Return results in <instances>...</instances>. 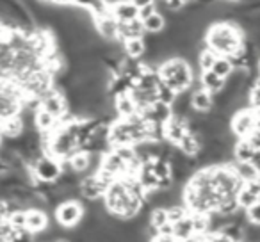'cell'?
Masks as SVG:
<instances>
[{
    "instance_id": "obj_1",
    "label": "cell",
    "mask_w": 260,
    "mask_h": 242,
    "mask_svg": "<svg viewBox=\"0 0 260 242\" xmlns=\"http://www.w3.org/2000/svg\"><path fill=\"white\" fill-rule=\"evenodd\" d=\"M244 34L235 22H216L205 36V45L217 55L232 57L244 50Z\"/></svg>"
},
{
    "instance_id": "obj_2",
    "label": "cell",
    "mask_w": 260,
    "mask_h": 242,
    "mask_svg": "<svg viewBox=\"0 0 260 242\" xmlns=\"http://www.w3.org/2000/svg\"><path fill=\"white\" fill-rule=\"evenodd\" d=\"M159 75L162 82L171 87L175 93L189 91L194 84V73H192L191 64L182 57H173L162 62L159 68Z\"/></svg>"
},
{
    "instance_id": "obj_3",
    "label": "cell",
    "mask_w": 260,
    "mask_h": 242,
    "mask_svg": "<svg viewBox=\"0 0 260 242\" xmlns=\"http://www.w3.org/2000/svg\"><path fill=\"white\" fill-rule=\"evenodd\" d=\"M64 173V166L59 159L52 155H41L34 164L29 166V177H30V187L43 182V184H57L59 178Z\"/></svg>"
},
{
    "instance_id": "obj_4",
    "label": "cell",
    "mask_w": 260,
    "mask_h": 242,
    "mask_svg": "<svg viewBox=\"0 0 260 242\" xmlns=\"http://www.w3.org/2000/svg\"><path fill=\"white\" fill-rule=\"evenodd\" d=\"M55 223L66 230H75L86 217V206L79 199H64L54 210Z\"/></svg>"
},
{
    "instance_id": "obj_5",
    "label": "cell",
    "mask_w": 260,
    "mask_h": 242,
    "mask_svg": "<svg viewBox=\"0 0 260 242\" xmlns=\"http://www.w3.org/2000/svg\"><path fill=\"white\" fill-rule=\"evenodd\" d=\"M230 130L239 139H248L256 130V112L255 109H242L237 111L230 119Z\"/></svg>"
},
{
    "instance_id": "obj_6",
    "label": "cell",
    "mask_w": 260,
    "mask_h": 242,
    "mask_svg": "<svg viewBox=\"0 0 260 242\" xmlns=\"http://www.w3.org/2000/svg\"><path fill=\"white\" fill-rule=\"evenodd\" d=\"M40 101H41V107H43L45 111L50 112L52 116H55L59 121L70 114L68 98H66V93H62L59 87H54V89H50L43 98H41Z\"/></svg>"
},
{
    "instance_id": "obj_7",
    "label": "cell",
    "mask_w": 260,
    "mask_h": 242,
    "mask_svg": "<svg viewBox=\"0 0 260 242\" xmlns=\"http://www.w3.org/2000/svg\"><path fill=\"white\" fill-rule=\"evenodd\" d=\"M80 198L84 201H96L105 196V192L109 191V185L98 177L96 173L86 175V177L80 180Z\"/></svg>"
},
{
    "instance_id": "obj_8",
    "label": "cell",
    "mask_w": 260,
    "mask_h": 242,
    "mask_svg": "<svg viewBox=\"0 0 260 242\" xmlns=\"http://www.w3.org/2000/svg\"><path fill=\"white\" fill-rule=\"evenodd\" d=\"M189 132H191V128H189V119L184 118V116L173 114L170 121L164 125V141L173 146H178L180 141Z\"/></svg>"
},
{
    "instance_id": "obj_9",
    "label": "cell",
    "mask_w": 260,
    "mask_h": 242,
    "mask_svg": "<svg viewBox=\"0 0 260 242\" xmlns=\"http://www.w3.org/2000/svg\"><path fill=\"white\" fill-rule=\"evenodd\" d=\"M94 27H96V32L100 34V38H104L105 41H111V43L118 41L119 22L116 20V16L112 15V9L107 15L100 16V18H94Z\"/></svg>"
},
{
    "instance_id": "obj_10",
    "label": "cell",
    "mask_w": 260,
    "mask_h": 242,
    "mask_svg": "<svg viewBox=\"0 0 260 242\" xmlns=\"http://www.w3.org/2000/svg\"><path fill=\"white\" fill-rule=\"evenodd\" d=\"M111 98H112V107H114L118 118L128 119V118H132V116L139 114L138 103H136L132 93H123V94H118V96H111Z\"/></svg>"
},
{
    "instance_id": "obj_11",
    "label": "cell",
    "mask_w": 260,
    "mask_h": 242,
    "mask_svg": "<svg viewBox=\"0 0 260 242\" xmlns=\"http://www.w3.org/2000/svg\"><path fill=\"white\" fill-rule=\"evenodd\" d=\"M112 15L116 16L119 23H128L139 20V9L132 0H118L114 4H111Z\"/></svg>"
},
{
    "instance_id": "obj_12",
    "label": "cell",
    "mask_w": 260,
    "mask_h": 242,
    "mask_svg": "<svg viewBox=\"0 0 260 242\" xmlns=\"http://www.w3.org/2000/svg\"><path fill=\"white\" fill-rule=\"evenodd\" d=\"M191 103H192V109H194L196 112H202V114H210L212 109L216 107V103H214V94L210 93V91L203 89L202 86L192 89Z\"/></svg>"
},
{
    "instance_id": "obj_13",
    "label": "cell",
    "mask_w": 260,
    "mask_h": 242,
    "mask_svg": "<svg viewBox=\"0 0 260 242\" xmlns=\"http://www.w3.org/2000/svg\"><path fill=\"white\" fill-rule=\"evenodd\" d=\"M50 221L43 209H27V231L32 235L43 233L48 230Z\"/></svg>"
},
{
    "instance_id": "obj_14",
    "label": "cell",
    "mask_w": 260,
    "mask_h": 242,
    "mask_svg": "<svg viewBox=\"0 0 260 242\" xmlns=\"http://www.w3.org/2000/svg\"><path fill=\"white\" fill-rule=\"evenodd\" d=\"M2 139H18L25 132V121H23L22 114L13 116V118L2 119Z\"/></svg>"
},
{
    "instance_id": "obj_15",
    "label": "cell",
    "mask_w": 260,
    "mask_h": 242,
    "mask_svg": "<svg viewBox=\"0 0 260 242\" xmlns=\"http://www.w3.org/2000/svg\"><path fill=\"white\" fill-rule=\"evenodd\" d=\"M200 86H202L203 89L210 91L212 94H217L224 89L226 79H223V77H219L217 73H214L212 70H209V72H200Z\"/></svg>"
},
{
    "instance_id": "obj_16",
    "label": "cell",
    "mask_w": 260,
    "mask_h": 242,
    "mask_svg": "<svg viewBox=\"0 0 260 242\" xmlns=\"http://www.w3.org/2000/svg\"><path fill=\"white\" fill-rule=\"evenodd\" d=\"M34 123H36V128L41 134H47V132H54L61 125V121L48 111H45L43 107H40L36 111V116H34Z\"/></svg>"
},
{
    "instance_id": "obj_17",
    "label": "cell",
    "mask_w": 260,
    "mask_h": 242,
    "mask_svg": "<svg viewBox=\"0 0 260 242\" xmlns=\"http://www.w3.org/2000/svg\"><path fill=\"white\" fill-rule=\"evenodd\" d=\"M145 36H146V30L143 27L141 20H134V22H128V23H119V36H118L119 43H125L126 40L145 38Z\"/></svg>"
},
{
    "instance_id": "obj_18",
    "label": "cell",
    "mask_w": 260,
    "mask_h": 242,
    "mask_svg": "<svg viewBox=\"0 0 260 242\" xmlns=\"http://www.w3.org/2000/svg\"><path fill=\"white\" fill-rule=\"evenodd\" d=\"M194 235H196V231H194V224H192L191 214H189L185 219H182V221H178V223L173 224V237L178 238L180 242L191 240Z\"/></svg>"
},
{
    "instance_id": "obj_19",
    "label": "cell",
    "mask_w": 260,
    "mask_h": 242,
    "mask_svg": "<svg viewBox=\"0 0 260 242\" xmlns=\"http://www.w3.org/2000/svg\"><path fill=\"white\" fill-rule=\"evenodd\" d=\"M123 50H125V55L130 59H139L141 61L146 55V41L145 38H134V40H126L123 43Z\"/></svg>"
},
{
    "instance_id": "obj_20",
    "label": "cell",
    "mask_w": 260,
    "mask_h": 242,
    "mask_svg": "<svg viewBox=\"0 0 260 242\" xmlns=\"http://www.w3.org/2000/svg\"><path fill=\"white\" fill-rule=\"evenodd\" d=\"M141 22H143V27H145L146 34H160V32H164V30H166V27H168L166 16H164L160 11L153 13L152 16L141 20Z\"/></svg>"
},
{
    "instance_id": "obj_21",
    "label": "cell",
    "mask_w": 260,
    "mask_h": 242,
    "mask_svg": "<svg viewBox=\"0 0 260 242\" xmlns=\"http://www.w3.org/2000/svg\"><path fill=\"white\" fill-rule=\"evenodd\" d=\"M255 152H256V148L248 141V139H239L237 145H235V148H234L235 162H251Z\"/></svg>"
},
{
    "instance_id": "obj_22",
    "label": "cell",
    "mask_w": 260,
    "mask_h": 242,
    "mask_svg": "<svg viewBox=\"0 0 260 242\" xmlns=\"http://www.w3.org/2000/svg\"><path fill=\"white\" fill-rule=\"evenodd\" d=\"M217 57L219 55L216 54L214 50H210L207 45H203V48L198 52V68L200 72H209V70L214 68V64H216Z\"/></svg>"
},
{
    "instance_id": "obj_23",
    "label": "cell",
    "mask_w": 260,
    "mask_h": 242,
    "mask_svg": "<svg viewBox=\"0 0 260 242\" xmlns=\"http://www.w3.org/2000/svg\"><path fill=\"white\" fill-rule=\"evenodd\" d=\"M192 224H194L196 235H207L210 231V214L191 212Z\"/></svg>"
},
{
    "instance_id": "obj_24",
    "label": "cell",
    "mask_w": 260,
    "mask_h": 242,
    "mask_svg": "<svg viewBox=\"0 0 260 242\" xmlns=\"http://www.w3.org/2000/svg\"><path fill=\"white\" fill-rule=\"evenodd\" d=\"M168 223H170V217H168L166 206H153V209L150 210V226L160 230V228Z\"/></svg>"
},
{
    "instance_id": "obj_25",
    "label": "cell",
    "mask_w": 260,
    "mask_h": 242,
    "mask_svg": "<svg viewBox=\"0 0 260 242\" xmlns=\"http://www.w3.org/2000/svg\"><path fill=\"white\" fill-rule=\"evenodd\" d=\"M212 72L217 73L219 77H223V79H228V77L235 72V68H234V64H232L230 57H223V55H219L217 61H216V64H214Z\"/></svg>"
},
{
    "instance_id": "obj_26",
    "label": "cell",
    "mask_w": 260,
    "mask_h": 242,
    "mask_svg": "<svg viewBox=\"0 0 260 242\" xmlns=\"http://www.w3.org/2000/svg\"><path fill=\"white\" fill-rule=\"evenodd\" d=\"M234 167L239 177L242 178V182H249V180H253V178L260 177L255 167L251 166V162H234Z\"/></svg>"
},
{
    "instance_id": "obj_27",
    "label": "cell",
    "mask_w": 260,
    "mask_h": 242,
    "mask_svg": "<svg viewBox=\"0 0 260 242\" xmlns=\"http://www.w3.org/2000/svg\"><path fill=\"white\" fill-rule=\"evenodd\" d=\"M189 214H191V212H189V209L184 205V203H180V205L168 206V217H170V223L171 224H175V223H178V221L185 219Z\"/></svg>"
},
{
    "instance_id": "obj_28",
    "label": "cell",
    "mask_w": 260,
    "mask_h": 242,
    "mask_svg": "<svg viewBox=\"0 0 260 242\" xmlns=\"http://www.w3.org/2000/svg\"><path fill=\"white\" fill-rule=\"evenodd\" d=\"M178 93H175L171 87H168L164 82H160L159 89H157V98H159V101H162V103H168V105H173L175 100H177Z\"/></svg>"
},
{
    "instance_id": "obj_29",
    "label": "cell",
    "mask_w": 260,
    "mask_h": 242,
    "mask_svg": "<svg viewBox=\"0 0 260 242\" xmlns=\"http://www.w3.org/2000/svg\"><path fill=\"white\" fill-rule=\"evenodd\" d=\"M237 201H239V206H241L242 210H248L249 206H253L256 201H258V198L256 196H253L249 191H246L244 187L241 189V192L237 194Z\"/></svg>"
},
{
    "instance_id": "obj_30",
    "label": "cell",
    "mask_w": 260,
    "mask_h": 242,
    "mask_svg": "<svg viewBox=\"0 0 260 242\" xmlns=\"http://www.w3.org/2000/svg\"><path fill=\"white\" fill-rule=\"evenodd\" d=\"M246 214H248L249 223L255 224V226H260V199L253 206H249V209L246 210Z\"/></svg>"
},
{
    "instance_id": "obj_31",
    "label": "cell",
    "mask_w": 260,
    "mask_h": 242,
    "mask_svg": "<svg viewBox=\"0 0 260 242\" xmlns=\"http://www.w3.org/2000/svg\"><path fill=\"white\" fill-rule=\"evenodd\" d=\"M205 237H207V242H235L234 238L228 237L223 231H209Z\"/></svg>"
},
{
    "instance_id": "obj_32",
    "label": "cell",
    "mask_w": 260,
    "mask_h": 242,
    "mask_svg": "<svg viewBox=\"0 0 260 242\" xmlns=\"http://www.w3.org/2000/svg\"><path fill=\"white\" fill-rule=\"evenodd\" d=\"M249 105H251V109H255V111L260 109V87L253 86L251 89H249Z\"/></svg>"
},
{
    "instance_id": "obj_33",
    "label": "cell",
    "mask_w": 260,
    "mask_h": 242,
    "mask_svg": "<svg viewBox=\"0 0 260 242\" xmlns=\"http://www.w3.org/2000/svg\"><path fill=\"white\" fill-rule=\"evenodd\" d=\"M150 242H180L178 238H175L173 235H157V237L150 238Z\"/></svg>"
},
{
    "instance_id": "obj_34",
    "label": "cell",
    "mask_w": 260,
    "mask_h": 242,
    "mask_svg": "<svg viewBox=\"0 0 260 242\" xmlns=\"http://www.w3.org/2000/svg\"><path fill=\"white\" fill-rule=\"evenodd\" d=\"M248 141L251 143L253 146H255L256 150H260V130H255L251 135L248 137Z\"/></svg>"
},
{
    "instance_id": "obj_35",
    "label": "cell",
    "mask_w": 260,
    "mask_h": 242,
    "mask_svg": "<svg viewBox=\"0 0 260 242\" xmlns=\"http://www.w3.org/2000/svg\"><path fill=\"white\" fill-rule=\"evenodd\" d=\"M251 166L255 167L256 173L260 175V150H256L255 155H253V159H251Z\"/></svg>"
},
{
    "instance_id": "obj_36",
    "label": "cell",
    "mask_w": 260,
    "mask_h": 242,
    "mask_svg": "<svg viewBox=\"0 0 260 242\" xmlns=\"http://www.w3.org/2000/svg\"><path fill=\"white\" fill-rule=\"evenodd\" d=\"M256 70H258V75H260V61H258V68H256Z\"/></svg>"
}]
</instances>
